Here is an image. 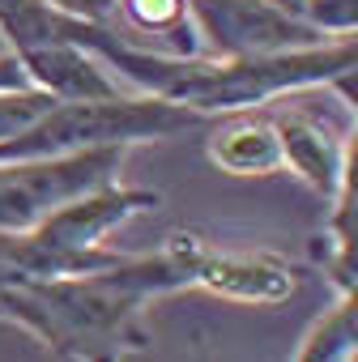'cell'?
<instances>
[{
  "label": "cell",
  "instance_id": "cell-8",
  "mask_svg": "<svg viewBox=\"0 0 358 362\" xmlns=\"http://www.w3.org/2000/svg\"><path fill=\"white\" fill-rule=\"evenodd\" d=\"M13 56L22 60L26 81L52 98H115L120 94V81L107 73V64L73 39L35 43Z\"/></svg>",
  "mask_w": 358,
  "mask_h": 362
},
{
  "label": "cell",
  "instance_id": "cell-12",
  "mask_svg": "<svg viewBox=\"0 0 358 362\" xmlns=\"http://www.w3.org/2000/svg\"><path fill=\"white\" fill-rule=\"evenodd\" d=\"M299 18L320 35H354L358 30V0H303Z\"/></svg>",
  "mask_w": 358,
  "mask_h": 362
},
{
  "label": "cell",
  "instance_id": "cell-6",
  "mask_svg": "<svg viewBox=\"0 0 358 362\" xmlns=\"http://www.w3.org/2000/svg\"><path fill=\"white\" fill-rule=\"evenodd\" d=\"M162 197L149 192V188H115V184H98L64 205H56L52 214H43L35 226L60 243V247H73V252H90V247H103V239L124 226L128 218L137 214H149L158 209Z\"/></svg>",
  "mask_w": 358,
  "mask_h": 362
},
{
  "label": "cell",
  "instance_id": "cell-2",
  "mask_svg": "<svg viewBox=\"0 0 358 362\" xmlns=\"http://www.w3.org/2000/svg\"><path fill=\"white\" fill-rule=\"evenodd\" d=\"M209 115L158 94H115V98H56L35 119L0 136V162L56 158L90 145H137L201 128Z\"/></svg>",
  "mask_w": 358,
  "mask_h": 362
},
{
  "label": "cell",
  "instance_id": "cell-16",
  "mask_svg": "<svg viewBox=\"0 0 358 362\" xmlns=\"http://www.w3.org/2000/svg\"><path fill=\"white\" fill-rule=\"evenodd\" d=\"M273 5H277V9H286V13H294V18H299V9H303V0H273Z\"/></svg>",
  "mask_w": 358,
  "mask_h": 362
},
{
  "label": "cell",
  "instance_id": "cell-3",
  "mask_svg": "<svg viewBox=\"0 0 358 362\" xmlns=\"http://www.w3.org/2000/svg\"><path fill=\"white\" fill-rule=\"evenodd\" d=\"M128 145H90L56 158L0 162V230H26L56 205L111 184Z\"/></svg>",
  "mask_w": 358,
  "mask_h": 362
},
{
  "label": "cell",
  "instance_id": "cell-10",
  "mask_svg": "<svg viewBox=\"0 0 358 362\" xmlns=\"http://www.w3.org/2000/svg\"><path fill=\"white\" fill-rule=\"evenodd\" d=\"M205 153L226 175H273V170H282V149H277L273 119H260V115H248V111H231V119L209 128Z\"/></svg>",
  "mask_w": 358,
  "mask_h": 362
},
{
  "label": "cell",
  "instance_id": "cell-9",
  "mask_svg": "<svg viewBox=\"0 0 358 362\" xmlns=\"http://www.w3.org/2000/svg\"><path fill=\"white\" fill-rule=\"evenodd\" d=\"M115 260H120V252H107V247H90V252L60 247L39 226L0 230V281L52 277V273H86V269H103V264H115Z\"/></svg>",
  "mask_w": 358,
  "mask_h": 362
},
{
  "label": "cell",
  "instance_id": "cell-15",
  "mask_svg": "<svg viewBox=\"0 0 358 362\" xmlns=\"http://www.w3.org/2000/svg\"><path fill=\"white\" fill-rule=\"evenodd\" d=\"M26 73H22V60L13 52H0V94L5 90H26Z\"/></svg>",
  "mask_w": 358,
  "mask_h": 362
},
{
  "label": "cell",
  "instance_id": "cell-1",
  "mask_svg": "<svg viewBox=\"0 0 358 362\" xmlns=\"http://www.w3.org/2000/svg\"><path fill=\"white\" fill-rule=\"evenodd\" d=\"M192 273L179 235L154 256H120L86 273L0 281V324L26 328L52 358L107 362L145 354L154 341L141 324L145 303L188 290Z\"/></svg>",
  "mask_w": 358,
  "mask_h": 362
},
{
  "label": "cell",
  "instance_id": "cell-7",
  "mask_svg": "<svg viewBox=\"0 0 358 362\" xmlns=\"http://www.w3.org/2000/svg\"><path fill=\"white\" fill-rule=\"evenodd\" d=\"M273 132H277L282 166L294 170L316 197L328 201L354 175V145L337 136L328 124H316L307 115H282L273 119Z\"/></svg>",
  "mask_w": 358,
  "mask_h": 362
},
{
  "label": "cell",
  "instance_id": "cell-14",
  "mask_svg": "<svg viewBox=\"0 0 358 362\" xmlns=\"http://www.w3.org/2000/svg\"><path fill=\"white\" fill-rule=\"evenodd\" d=\"M47 5H56L73 18H86V22H107L120 9V0H47Z\"/></svg>",
  "mask_w": 358,
  "mask_h": 362
},
{
  "label": "cell",
  "instance_id": "cell-13",
  "mask_svg": "<svg viewBox=\"0 0 358 362\" xmlns=\"http://www.w3.org/2000/svg\"><path fill=\"white\" fill-rule=\"evenodd\" d=\"M56 98L52 94H43V90H35V86H26V90H5L0 94V136H9L13 128H22L26 119H35L43 107H52Z\"/></svg>",
  "mask_w": 358,
  "mask_h": 362
},
{
  "label": "cell",
  "instance_id": "cell-11",
  "mask_svg": "<svg viewBox=\"0 0 358 362\" xmlns=\"http://www.w3.org/2000/svg\"><path fill=\"white\" fill-rule=\"evenodd\" d=\"M294 358L299 362H354L358 358V290H341V298L307 328Z\"/></svg>",
  "mask_w": 358,
  "mask_h": 362
},
{
  "label": "cell",
  "instance_id": "cell-4",
  "mask_svg": "<svg viewBox=\"0 0 358 362\" xmlns=\"http://www.w3.org/2000/svg\"><path fill=\"white\" fill-rule=\"evenodd\" d=\"M184 5L192 30L214 47V56H269L328 39L303 18L277 9L273 0H184Z\"/></svg>",
  "mask_w": 358,
  "mask_h": 362
},
{
  "label": "cell",
  "instance_id": "cell-5",
  "mask_svg": "<svg viewBox=\"0 0 358 362\" xmlns=\"http://www.w3.org/2000/svg\"><path fill=\"white\" fill-rule=\"evenodd\" d=\"M179 243H184L192 286H205V290H214L222 298L273 307V303H286L299 290V273L282 256H269V252H214L205 239L184 235V230H179Z\"/></svg>",
  "mask_w": 358,
  "mask_h": 362
}]
</instances>
